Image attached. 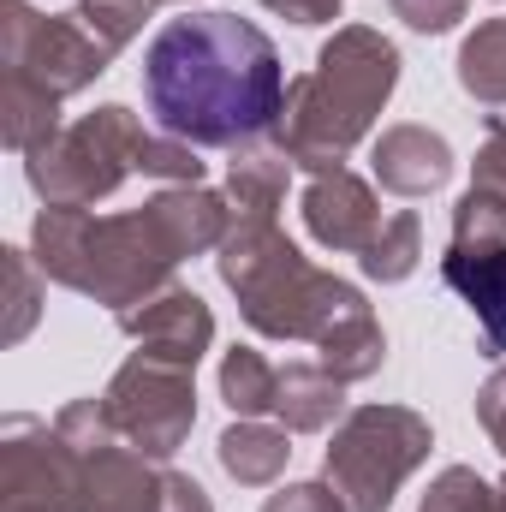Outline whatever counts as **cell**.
Wrapping results in <instances>:
<instances>
[{
	"instance_id": "9a60e30c",
	"label": "cell",
	"mask_w": 506,
	"mask_h": 512,
	"mask_svg": "<svg viewBox=\"0 0 506 512\" xmlns=\"http://www.w3.org/2000/svg\"><path fill=\"white\" fill-rule=\"evenodd\" d=\"M286 185H292V155L280 143H239L233 149V167H227V203L233 221H274V209L286 203Z\"/></svg>"
},
{
	"instance_id": "5bb4252c",
	"label": "cell",
	"mask_w": 506,
	"mask_h": 512,
	"mask_svg": "<svg viewBox=\"0 0 506 512\" xmlns=\"http://www.w3.org/2000/svg\"><path fill=\"white\" fill-rule=\"evenodd\" d=\"M370 167H376V185L393 197H429L453 179V149L447 137L429 126H387L370 149Z\"/></svg>"
},
{
	"instance_id": "4dcf8cb0",
	"label": "cell",
	"mask_w": 506,
	"mask_h": 512,
	"mask_svg": "<svg viewBox=\"0 0 506 512\" xmlns=\"http://www.w3.org/2000/svg\"><path fill=\"white\" fill-rule=\"evenodd\" d=\"M161 512H215V501H209L203 483H191L179 471H161Z\"/></svg>"
},
{
	"instance_id": "5b68a950",
	"label": "cell",
	"mask_w": 506,
	"mask_h": 512,
	"mask_svg": "<svg viewBox=\"0 0 506 512\" xmlns=\"http://www.w3.org/2000/svg\"><path fill=\"white\" fill-rule=\"evenodd\" d=\"M143 143H149L143 120L120 102H108V108L84 114L78 126H60L42 149H30L24 179L36 185L42 209H90L96 197L120 191L126 173H137Z\"/></svg>"
},
{
	"instance_id": "83f0119b",
	"label": "cell",
	"mask_w": 506,
	"mask_h": 512,
	"mask_svg": "<svg viewBox=\"0 0 506 512\" xmlns=\"http://www.w3.org/2000/svg\"><path fill=\"white\" fill-rule=\"evenodd\" d=\"M262 512H346V501H340L334 483L322 477V483H292V489L268 495V507Z\"/></svg>"
},
{
	"instance_id": "277c9868",
	"label": "cell",
	"mask_w": 506,
	"mask_h": 512,
	"mask_svg": "<svg viewBox=\"0 0 506 512\" xmlns=\"http://www.w3.org/2000/svg\"><path fill=\"white\" fill-rule=\"evenodd\" d=\"M227 292L239 298L245 322L268 340H322L340 316L364 310V292L346 286L340 274L310 268V256L274 227V221H233L215 256Z\"/></svg>"
},
{
	"instance_id": "8992f818",
	"label": "cell",
	"mask_w": 506,
	"mask_h": 512,
	"mask_svg": "<svg viewBox=\"0 0 506 512\" xmlns=\"http://www.w3.org/2000/svg\"><path fill=\"white\" fill-rule=\"evenodd\" d=\"M429 447H435V435H429V423L417 411H405V405H358L334 429L322 477L334 483L346 512H387L399 483L429 459Z\"/></svg>"
},
{
	"instance_id": "7402d4cb",
	"label": "cell",
	"mask_w": 506,
	"mask_h": 512,
	"mask_svg": "<svg viewBox=\"0 0 506 512\" xmlns=\"http://www.w3.org/2000/svg\"><path fill=\"white\" fill-rule=\"evenodd\" d=\"M423 512H506V483L477 477L471 465H447V471L429 483Z\"/></svg>"
},
{
	"instance_id": "e0dca14e",
	"label": "cell",
	"mask_w": 506,
	"mask_h": 512,
	"mask_svg": "<svg viewBox=\"0 0 506 512\" xmlns=\"http://www.w3.org/2000/svg\"><path fill=\"white\" fill-rule=\"evenodd\" d=\"M286 435H292V429H268V423H256V417H239V423L215 441V453H221V465H227L233 483L262 489V483H274V477L286 471V459H292V441H286Z\"/></svg>"
},
{
	"instance_id": "9c48e42d",
	"label": "cell",
	"mask_w": 506,
	"mask_h": 512,
	"mask_svg": "<svg viewBox=\"0 0 506 512\" xmlns=\"http://www.w3.org/2000/svg\"><path fill=\"white\" fill-rule=\"evenodd\" d=\"M0 512H84V459L54 423H0Z\"/></svg>"
},
{
	"instance_id": "f546056e",
	"label": "cell",
	"mask_w": 506,
	"mask_h": 512,
	"mask_svg": "<svg viewBox=\"0 0 506 512\" xmlns=\"http://www.w3.org/2000/svg\"><path fill=\"white\" fill-rule=\"evenodd\" d=\"M477 423L489 429V441L506 453V364L483 387H477Z\"/></svg>"
},
{
	"instance_id": "44dd1931",
	"label": "cell",
	"mask_w": 506,
	"mask_h": 512,
	"mask_svg": "<svg viewBox=\"0 0 506 512\" xmlns=\"http://www.w3.org/2000/svg\"><path fill=\"white\" fill-rule=\"evenodd\" d=\"M417 256H423V221H417L411 209H399V215H387L381 239L358 256V262H364V274H370V280L393 286V280H405V274L417 268Z\"/></svg>"
},
{
	"instance_id": "603a6c76",
	"label": "cell",
	"mask_w": 506,
	"mask_h": 512,
	"mask_svg": "<svg viewBox=\"0 0 506 512\" xmlns=\"http://www.w3.org/2000/svg\"><path fill=\"white\" fill-rule=\"evenodd\" d=\"M155 6H161V0H78L72 12H78V18H84V24H90V30L120 54L131 36L143 30V18H149Z\"/></svg>"
},
{
	"instance_id": "484cf974",
	"label": "cell",
	"mask_w": 506,
	"mask_h": 512,
	"mask_svg": "<svg viewBox=\"0 0 506 512\" xmlns=\"http://www.w3.org/2000/svg\"><path fill=\"white\" fill-rule=\"evenodd\" d=\"M6 256V286H12V316H6V340H24L30 322H36V274H30V256L24 251H0Z\"/></svg>"
},
{
	"instance_id": "ba28073f",
	"label": "cell",
	"mask_w": 506,
	"mask_h": 512,
	"mask_svg": "<svg viewBox=\"0 0 506 512\" xmlns=\"http://www.w3.org/2000/svg\"><path fill=\"white\" fill-rule=\"evenodd\" d=\"M114 435L143 459H173L197 423V387L185 364H167L155 352H131V364L102 393Z\"/></svg>"
},
{
	"instance_id": "3957f363",
	"label": "cell",
	"mask_w": 506,
	"mask_h": 512,
	"mask_svg": "<svg viewBox=\"0 0 506 512\" xmlns=\"http://www.w3.org/2000/svg\"><path fill=\"white\" fill-rule=\"evenodd\" d=\"M393 84H399V48L370 24H346L322 42L316 66L286 84L274 143L292 155V167L334 173L370 137Z\"/></svg>"
},
{
	"instance_id": "4fadbf2b",
	"label": "cell",
	"mask_w": 506,
	"mask_h": 512,
	"mask_svg": "<svg viewBox=\"0 0 506 512\" xmlns=\"http://www.w3.org/2000/svg\"><path fill=\"white\" fill-rule=\"evenodd\" d=\"M84 459V512H161V471L120 435L78 447Z\"/></svg>"
},
{
	"instance_id": "7c38bea8",
	"label": "cell",
	"mask_w": 506,
	"mask_h": 512,
	"mask_svg": "<svg viewBox=\"0 0 506 512\" xmlns=\"http://www.w3.org/2000/svg\"><path fill=\"white\" fill-rule=\"evenodd\" d=\"M441 280L471 304L483 352L506 358V239H453L441 256Z\"/></svg>"
},
{
	"instance_id": "f1b7e54d",
	"label": "cell",
	"mask_w": 506,
	"mask_h": 512,
	"mask_svg": "<svg viewBox=\"0 0 506 512\" xmlns=\"http://www.w3.org/2000/svg\"><path fill=\"white\" fill-rule=\"evenodd\" d=\"M471 185L495 191L506 203V120H489V143H483V155H477V179H471Z\"/></svg>"
},
{
	"instance_id": "d6986e66",
	"label": "cell",
	"mask_w": 506,
	"mask_h": 512,
	"mask_svg": "<svg viewBox=\"0 0 506 512\" xmlns=\"http://www.w3.org/2000/svg\"><path fill=\"white\" fill-rule=\"evenodd\" d=\"M459 90L483 108H506V18H483L459 48Z\"/></svg>"
},
{
	"instance_id": "6da1fadb",
	"label": "cell",
	"mask_w": 506,
	"mask_h": 512,
	"mask_svg": "<svg viewBox=\"0 0 506 512\" xmlns=\"http://www.w3.org/2000/svg\"><path fill=\"white\" fill-rule=\"evenodd\" d=\"M143 96L167 137L191 149H239L280 126L286 66L251 18L185 12L149 42Z\"/></svg>"
},
{
	"instance_id": "52a82bcc",
	"label": "cell",
	"mask_w": 506,
	"mask_h": 512,
	"mask_svg": "<svg viewBox=\"0 0 506 512\" xmlns=\"http://www.w3.org/2000/svg\"><path fill=\"white\" fill-rule=\"evenodd\" d=\"M114 48L78 12H30V0H0V66L6 78H30L48 96H78L108 72Z\"/></svg>"
},
{
	"instance_id": "d4e9b609",
	"label": "cell",
	"mask_w": 506,
	"mask_h": 512,
	"mask_svg": "<svg viewBox=\"0 0 506 512\" xmlns=\"http://www.w3.org/2000/svg\"><path fill=\"white\" fill-rule=\"evenodd\" d=\"M453 239H506V203L495 191L471 185V191L453 203Z\"/></svg>"
},
{
	"instance_id": "1f68e13d",
	"label": "cell",
	"mask_w": 506,
	"mask_h": 512,
	"mask_svg": "<svg viewBox=\"0 0 506 512\" xmlns=\"http://www.w3.org/2000/svg\"><path fill=\"white\" fill-rule=\"evenodd\" d=\"M262 6L280 12V18H292V24H328V18H340L346 0H262Z\"/></svg>"
},
{
	"instance_id": "4316f807",
	"label": "cell",
	"mask_w": 506,
	"mask_h": 512,
	"mask_svg": "<svg viewBox=\"0 0 506 512\" xmlns=\"http://www.w3.org/2000/svg\"><path fill=\"white\" fill-rule=\"evenodd\" d=\"M471 12V0H393V18H405L417 36H441Z\"/></svg>"
},
{
	"instance_id": "30bf717a",
	"label": "cell",
	"mask_w": 506,
	"mask_h": 512,
	"mask_svg": "<svg viewBox=\"0 0 506 512\" xmlns=\"http://www.w3.org/2000/svg\"><path fill=\"white\" fill-rule=\"evenodd\" d=\"M304 227H310V239H316L322 251L364 256L381 239L387 215L376 209V191H370L358 173L334 167V173H316V179H310V191H304Z\"/></svg>"
},
{
	"instance_id": "ac0fdd59",
	"label": "cell",
	"mask_w": 506,
	"mask_h": 512,
	"mask_svg": "<svg viewBox=\"0 0 506 512\" xmlns=\"http://www.w3.org/2000/svg\"><path fill=\"white\" fill-rule=\"evenodd\" d=\"M316 364L328 370V376H340V382H364V376H376L381 358H387V334H381V322L370 316V304L364 310H352V316H340L322 340H316Z\"/></svg>"
},
{
	"instance_id": "8fae6325",
	"label": "cell",
	"mask_w": 506,
	"mask_h": 512,
	"mask_svg": "<svg viewBox=\"0 0 506 512\" xmlns=\"http://www.w3.org/2000/svg\"><path fill=\"white\" fill-rule=\"evenodd\" d=\"M120 328H126L143 352H155V358H167V364H185V370H197V358L215 346V316H209V304H203L197 292H185V286H161L155 298L120 310Z\"/></svg>"
},
{
	"instance_id": "7a4b0ae2",
	"label": "cell",
	"mask_w": 506,
	"mask_h": 512,
	"mask_svg": "<svg viewBox=\"0 0 506 512\" xmlns=\"http://www.w3.org/2000/svg\"><path fill=\"white\" fill-rule=\"evenodd\" d=\"M233 233V203L203 185H173L131 215L42 209L30 227V256L48 280L131 310L167 286V274L197 251H221Z\"/></svg>"
},
{
	"instance_id": "2e32d148",
	"label": "cell",
	"mask_w": 506,
	"mask_h": 512,
	"mask_svg": "<svg viewBox=\"0 0 506 512\" xmlns=\"http://www.w3.org/2000/svg\"><path fill=\"white\" fill-rule=\"evenodd\" d=\"M340 411H346V382L340 376H328L322 364H280V382H274L280 429L310 435V429H328Z\"/></svg>"
},
{
	"instance_id": "cb8c5ba5",
	"label": "cell",
	"mask_w": 506,
	"mask_h": 512,
	"mask_svg": "<svg viewBox=\"0 0 506 512\" xmlns=\"http://www.w3.org/2000/svg\"><path fill=\"white\" fill-rule=\"evenodd\" d=\"M137 173L167 179V185H197V179H203V155H197L191 143L167 137V131H149V143H143V155H137Z\"/></svg>"
},
{
	"instance_id": "ffe728a7",
	"label": "cell",
	"mask_w": 506,
	"mask_h": 512,
	"mask_svg": "<svg viewBox=\"0 0 506 512\" xmlns=\"http://www.w3.org/2000/svg\"><path fill=\"white\" fill-rule=\"evenodd\" d=\"M274 382H280V364H268L256 346H233L221 358V399L233 405V417L274 411Z\"/></svg>"
}]
</instances>
